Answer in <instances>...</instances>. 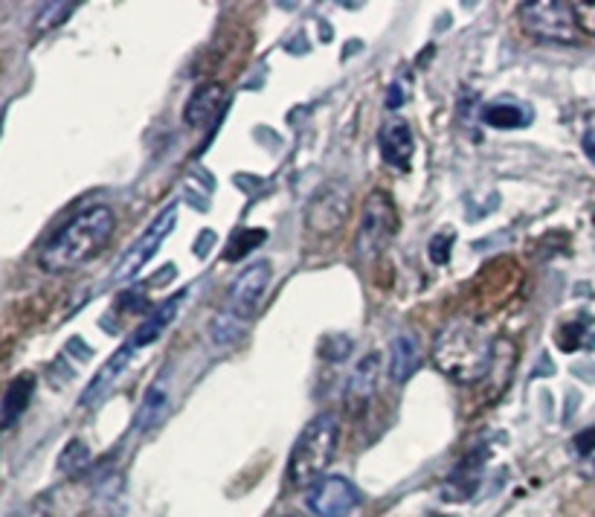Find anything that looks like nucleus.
<instances>
[{
	"label": "nucleus",
	"mask_w": 595,
	"mask_h": 517,
	"mask_svg": "<svg viewBox=\"0 0 595 517\" xmlns=\"http://www.w3.org/2000/svg\"><path fill=\"white\" fill-rule=\"evenodd\" d=\"M113 230H117V216L111 207L96 204V207L82 209L73 216L50 242L44 244L38 253V267L44 274H70L87 265L105 251V244L111 242Z\"/></svg>",
	"instance_id": "nucleus-1"
},
{
	"label": "nucleus",
	"mask_w": 595,
	"mask_h": 517,
	"mask_svg": "<svg viewBox=\"0 0 595 517\" xmlns=\"http://www.w3.org/2000/svg\"><path fill=\"white\" fill-rule=\"evenodd\" d=\"M572 12H575V24H579L581 33L595 38V0L593 3H572Z\"/></svg>",
	"instance_id": "nucleus-21"
},
{
	"label": "nucleus",
	"mask_w": 595,
	"mask_h": 517,
	"mask_svg": "<svg viewBox=\"0 0 595 517\" xmlns=\"http://www.w3.org/2000/svg\"><path fill=\"white\" fill-rule=\"evenodd\" d=\"M483 120L491 125V129H523V125H529L532 122V113L523 108V105H514V103H491L488 108L483 111Z\"/></svg>",
	"instance_id": "nucleus-17"
},
{
	"label": "nucleus",
	"mask_w": 595,
	"mask_h": 517,
	"mask_svg": "<svg viewBox=\"0 0 595 517\" xmlns=\"http://www.w3.org/2000/svg\"><path fill=\"white\" fill-rule=\"evenodd\" d=\"M90 462V454H87V448L82 445V442H70L68 448H64V454H61V471H82V468Z\"/></svg>",
	"instance_id": "nucleus-19"
},
{
	"label": "nucleus",
	"mask_w": 595,
	"mask_h": 517,
	"mask_svg": "<svg viewBox=\"0 0 595 517\" xmlns=\"http://www.w3.org/2000/svg\"><path fill=\"white\" fill-rule=\"evenodd\" d=\"M418 366V340L410 335H401L389 346V378L396 384H404Z\"/></svg>",
	"instance_id": "nucleus-15"
},
{
	"label": "nucleus",
	"mask_w": 595,
	"mask_h": 517,
	"mask_svg": "<svg viewBox=\"0 0 595 517\" xmlns=\"http://www.w3.org/2000/svg\"><path fill=\"white\" fill-rule=\"evenodd\" d=\"M378 148L384 160H387L392 169H401L406 172L410 169V160L415 155V137L410 125L404 120H392L387 125H380L378 131Z\"/></svg>",
	"instance_id": "nucleus-11"
},
{
	"label": "nucleus",
	"mask_w": 595,
	"mask_h": 517,
	"mask_svg": "<svg viewBox=\"0 0 595 517\" xmlns=\"http://www.w3.org/2000/svg\"><path fill=\"white\" fill-rule=\"evenodd\" d=\"M227 91L224 85H201L192 99L186 103V111H183V120L190 129H204L209 122L216 120L221 108H224Z\"/></svg>",
	"instance_id": "nucleus-12"
},
{
	"label": "nucleus",
	"mask_w": 595,
	"mask_h": 517,
	"mask_svg": "<svg viewBox=\"0 0 595 517\" xmlns=\"http://www.w3.org/2000/svg\"><path fill=\"white\" fill-rule=\"evenodd\" d=\"M433 363L436 370L459 387H474L491 372L494 344L474 323L457 320L439 332L433 344Z\"/></svg>",
	"instance_id": "nucleus-2"
},
{
	"label": "nucleus",
	"mask_w": 595,
	"mask_h": 517,
	"mask_svg": "<svg viewBox=\"0 0 595 517\" xmlns=\"http://www.w3.org/2000/svg\"><path fill=\"white\" fill-rule=\"evenodd\" d=\"M270 285V262H253L251 267H244L242 276L235 279L233 288L227 291L224 309L218 311L212 320V344L230 346L247 332L251 320L256 317V311L262 305V297Z\"/></svg>",
	"instance_id": "nucleus-3"
},
{
	"label": "nucleus",
	"mask_w": 595,
	"mask_h": 517,
	"mask_svg": "<svg viewBox=\"0 0 595 517\" xmlns=\"http://www.w3.org/2000/svg\"><path fill=\"white\" fill-rule=\"evenodd\" d=\"M73 9H76V3H47V7H41V12L35 15V33H50L52 26L64 24Z\"/></svg>",
	"instance_id": "nucleus-18"
},
{
	"label": "nucleus",
	"mask_w": 595,
	"mask_h": 517,
	"mask_svg": "<svg viewBox=\"0 0 595 517\" xmlns=\"http://www.w3.org/2000/svg\"><path fill=\"white\" fill-rule=\"evenodd\" d=\"M256 242H265V233H253V230H242V233L235 236V242L230 244V248H233V251H227V258H242L244 253L251 251L253 244Z\"/></svg>",
	"instance_id": "nucleus-20"
},
{
	"label": "nucleus",
	"mask_w": 595,
	"mask_h": 517,
	"mask_svg": "<svg viewBox=\"0 0 595 517\" xmlns=\"http://www.w3.org/2000/svg\"><path fill=\"white\" fill-rule=\"evenodd\" d=\"M450 242H453V236H436L430 242V258L436 262V265H445L450 256Z\"/></svg>",
	"instance_id": "nucleus-22"
},
{
	"label": "nucleus",
	"mask_w": 595,
	"mask_h": 517,
	"mask_svg": "<svg viewBox=\"0 0 595 517\" xmlns=\"http://www.w3.org/2000/svg\"><path fill=\"white\" fill-rule=\"evenodd\" d=\"M581 148H584V155H587L590 164L595 166V117L587 122L584 134H581Z\"/></svg>",
	"instance_id": "nucleus-23"
},
{
	"label": "nucleus",
	"mask_w": 595,
	"mask_h": 517,
	"mask_svg": "<svg viewBox=\"0 0 595 517\" xmlns=\"http://www.w3.org/2000/svg\"><path fill=\"white\" fill-rule=\"evenodd\" d=\"M375 384H378V354L372 352L361 358V363L352 370V378H349V387H345V401L361 410V407L369 405Z\"/></svg>",
	"instance_id": "nucleus-14"
},
{
	"label": "nucleus",
	"mask_w": 595,
	"mask_h": 517,
	"mask_svg": "<svg viewBox=\"0 0 595 517\" xmlns=\"http://www.w3.org/2000/svg\"><path fill=\"white\" fill-rule=\"evenodd\" d=\"M520 24L537 41L572 44L579 38V24H575L572 3H561V0L523 3L520 7Z\"/></svg>",
	"instance_id": "nucleus-5"
},
{
	"label": "nucleus",
	"mask_w": 595,
	"mask_h": 517,
	"mask_svg": "<svg viewBox=\"0 0 595 517\" xmlns=\"http://www.w3.org/2000/svg\"><path fill=\"white\" fill-rule=\"evenodd\" d=\"M337 442H340V424H337L335 416H314L302 428L300 440L294 442V450L288 457V483L296 485V489H308V485L319 483L335 459Z\"/></svg>",
	"instance_id": "nucleus-4"
},
{
	"label": "nucleus",
	"mask_w": 595,
	"mask_h": 517,
	"mask_svg": "<svg viewBox=\"0 0 595 517\" xmlns=\"http://www.w3.org/2000/svg\"><path fill=\"white\" fill-rule=\"evenodd\" d=\"M134 349H129V346H122L120 352L117 354H111V358H108V363H105L102 370L96 372V378L90 381V387L85 389V393H82V398H78V407H94L96 401H102L105 398V393H108V389L113 387V381L120 378L122 375V370H125V366H129V361L131 358H134Z\"/></svg>",
	"instance_id": "nucleus-13"
},
{
	"label": "nucleus",
	"mask_w": 595,
	"mask_h": 517,
	"mask_svg": "<svg viewBox=\"0 0 595 517\" xmlns=\"http://www.w3.org/2000/svg\"><path fill=\"white\" fill-rule=\"evenodd\" d=\"M174 221H178V209L169 207L163 216L157 218L155 225L148 227L146 233L139 236L137 242L131 244V251L120 258V265H117V270H113L111 276L113 282H125V279H131L137 270H143L148 258L157 253V248L169 239V233L174 230Z\"/></svg>",
	"instance_id": "nucleus-8"
},
{
	"label": "nucleus",
	"mask_w": 595,
	"mask_h": 517,
	"mask_svg": "<svg viewBox=\"0 0 595 517\" xmlns=\"http://www.w3.org/2000/svg\"><path fill=\"white\" fill-rule=\"evenodd\" d=\"M357 501V489L345 477H323L308 489V509L317 517H349Z\"/></svg>",
	"instance_id": "nucleus-9"
},
{
	"label": "nucleus",
	"mask_w": 595,
	"mask_h": 517,
	"mask_svg": "<svg viewBox=\"0 0 595 517\" xmlns=\"http://www.w3.org/2000/svg\"><path fill=\"white\" fill-rule=\"evenodd\" d=\"M387 105L389 108H398V105H401V87L392 85V91H389V96H387Z\"/></svg>",
	"instance_id": "nucleus-25"
},
{
	"label": "nucleus",
	"mask_w": 595,
	"mask_h": 517,
	"mask_svg": "<svg viewBox=\"0 0 595 517\" xmlns=\"http://www.w3.org/2000/svg\"><path fill=\"white\" fill-rule=\"evenodd\" d=\"M35 393V378L33 375H17L12 384H9L7 396H3V405H0V424L9 428V424H15L21 419V413L29 405V398Z\"/></svg>",
	"instance_id": "nucleus-16"
},
{
	"label": "nucleus",
	"mask_w": 595,
	"mask_h": 517,
	"mask_svg": "<svg viewBox=\"0 0 595 517\" xmlns=\"http://www.w3.org/2000/svg\"><path fill=\"white\" fill-rule=\"evenodd\" d=\"M190 300V291L183 288L181 293H174V297H169V300L160 305L157 311H151L143 323H139L137 328H134V335L129 337V349H134V352H143L146 346H151L155 340H160L163 337V332L174 323V317H178V311L183 309V302Z\"/></svg>",
	"instance_id": "nucleus-10"
},
{
	"label": "nucleus",
	"mask_w": 595,
	"mask_h": 517,
	"mask_svg": "<svg viewBox=\"0 0 595 517\" xmlns=\"http://www.w3.org/2000/svg\"><path fill=\"white\" fill-rule=\"evenodd\" d=\"M352 213V190L345 181L323 183L305 207V225L314 236H337Z\"/></svg>",
	"instance_id": "nucleus-6"
},
{
	"label": "nucleus",
	"mask_w": 595,
	"mask_h": 517,
	"mask_svg": "<svg viewBox=\"0 0 595 517\" xmlns=\"http://www.w3.org/2000/svg\"><path fill=\"white\" fill-rule=\"evenodd\" d=\"M398 230V213L396 204L384 195V192H375L366 199V207H363L361 230H357V242H354V251L361 258H375L387 242L396 236Z\"/></svg>",
	"instance_id": "nucleus-7"
},
{
	"label": "nucleus",
	"mask_w": 595,
	"mask_h": 517,
	"mask_svg": "<svg viewBox=\"0 0 595 517\" xmlns=\"http://www.w3.org/2000/svg\"><path fill=\"white\" fill-rule=\"evenodd\" d=\"M575 448H579L581 454H590V450H595V424L593 428H587V431L581 433L579 440H575Z\"/></svg>",
	"instance_id": "nucleus-24"
}]
</instances>
